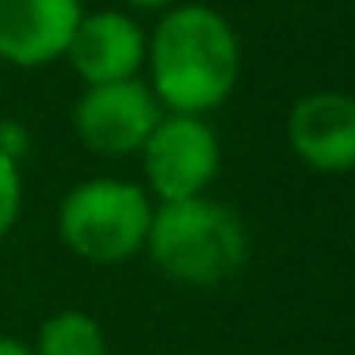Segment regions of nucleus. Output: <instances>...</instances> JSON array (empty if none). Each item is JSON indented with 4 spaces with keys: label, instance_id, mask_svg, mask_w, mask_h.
<instances>
[{
    "label": "nucleus",
    "instance_id": "0eeeda50",
    "mask_svg": "<svg viewBox=\"0 0 355 355\" xmlns=\"http://www.w3.org/2000/svg\"><path fill=\"white\" fill-rule=\"evenodd\" d=\"M286 141L313 172L355 168V96L309 92L286 115Z\"/></svg>",
    "mask_w": 355,
    "mask_h": 355
},
{
    "label": "nucleus",
    "instance_id": "9d476101",
    "mask_svg": "<svg viewBox=\"0 0 355 355\" xmlns=\"http://www.w3.org/2000/svg\"><path fill=\"white\" fill-rule=\"evenodd\" d=\"M19 210H24V176H19V161H12L8 153H0V241L16 230Z\"/></svg>",
    "mask_w": 355,
    "mask_h": 355
},
{
    "label": "nucleus",
    "instance_id": "f03ea898",
    "mask_svg": "<svg viewBox=\"0 0 355 355\" xmlns=\"http://www.w3.org/2000/svg\"><path fill=\"white\" fill-rule=\"evenodd\" d=\"M146 252L161 275L184 286H218L248 260V233L225 202L210 195L157 202Z\"/></svg>",
    "mask_w": 355,
    "mask_h": 355
},
{
    "label": "nucleus",
    "instance_id": "ddd939ff",
    "mask_svg": "<svg viewBox=\"0 0 355 355\" xmlns=\"http://www.w3.org/2000/svg\"><path fill=\"white\" fill-rule=\"evenodd\" d=\"M0 355H35V352H31V344H24L16 336H0Z\"/></svg>",
    "mask_w": 355,
    "mask_h": 355
},
{
    "label": "nucleus",
    "instance_id": "20e7f679",
    "mask_svg": "<svg viewBox=\"0 0 355 355\" xmlns=\"http://www.w3.org/2000/svg\"><path fill=\"white\" fill-rule=\"evenodd\" d=\"M146 191L157 202H180L207 195L222 168V141L202 115H168L157 123L149 141L141 146Z\"/></svg>",
    "mask_w": 355,
    "mask_h": 355
},
{
    "label": "nucleus",
    "instance_id": "7ed1b4c3",
    "mask_svg": "<svg viewBox=\"0 0 355 355\" xmlns=\"http://www.w3.org/2000/svg\"><path fill=\"white\" fill-rule=\"evenodd\" d=\"M153 199L141 184L92 176L69 187L58 207V237L77 260L115 268L146 252Z\"/></svg>",
    "mask_w": 355,
    "mask_h": 355
},
{
    "label": "nucleus",
    "instance_id": "39448f33",
    "mask_svg": "<svg viewBox=\"0 0 355 355\" xmlns=\"http://www.w3.org/2000/svg\"><path fill=\"white\" fill-rule=\"evenodd\" d=\"M161 119L164 107L157 103L153 88L141 77H130L115 85H88L73 107V130L88 153L123 161L141 153Z\"/></svg>",
    "mask_w": 355,
    "mask_h": 355
},
{
    "label": "nucleus",
    "instance_id": "9b49d317",
    "mask_svg": "<svg viewBox=\"0 0 355 355\" xmlns=\"http://www.w3.org/2000/svg\"><path fill=\"white\" fill-rule=\"evenodd\" d=\"M27 149V130L19 123H0V153H8L12 161H19V153Z\"/></svg>",
    "mask_w": 355,
    "mask_h": 355
},
{
    "label": "nucleus",
    "instance_id": "1a4fd4ad",
    "mask_svg": "<svg viewBox=\"0 0 355 355\" xmlns=\"http://www.w3.org/2000/svg\"><path fill=\"white\" fill-rule=\"evenodd\" d=\"M35 355H107V332L85 309H58L35 332Z\"/></svg>",
    "mask_w": 355,
    "mask_h": 355
},
{
    "label": "nucleus",
    "instance_id": "423d86ee",
    "mask_svg": "<svg viewBox=\"0 0 355 355\" xmlns=\"http://www.w3.org/2000/svg\"><path fill=\"white\" fill-rule=\"evenodd\" d=\"M80 0H0V62L42 69L65 58L77 31Z\"/></svg>",
    "mask_w": 355,
    "mask_h": 355
},
{
    "label": "nucleus",
    "instance_id": "6e6552de",
    "mask_svg": "<svg viewBox=\"0 0 355 355\" xmlns=\"http://www.w3.org/2000/svg\"><path fill=\"white\" fill-rule=\"evenodd\" d=\"M149 35L126 12H85L65 50L73 73L88 85H115L146 69Z\"/></svg>",
    "mask_w": 355,
    "mask_h": 355
},
{
    "label": "nucleus",
    "instance_id": "f257e3e1",
    "mask_svg": "<svg viewBox=\"0 0 355 355\" xmlns=\"http://www.w3.org/2000/svg\"><path fill=\"white\" fill-rule=\"evenodd\" d=\"M146 69L168 115H210L241 80L237 31L207 4H172L146 42Z\"/></svg>",
    "mask_w": 355,
    "mask_h": 355
},
{
    "label": "nucleus",
    "instance_id": "f8f14e48",
    "mask_svg": "<svg viewBox=\"0 0 355 355\" xmlns=\"http://www.w3.org/2000/svg\"><path fill=\"white\" fill-rule=\"evenodd\" d=\"M126 8L134 12H168L172 4H180V0H123Z\"/></svg>",
    "mask_w": 355,
    "mask_h": 355
}]
</instances>
